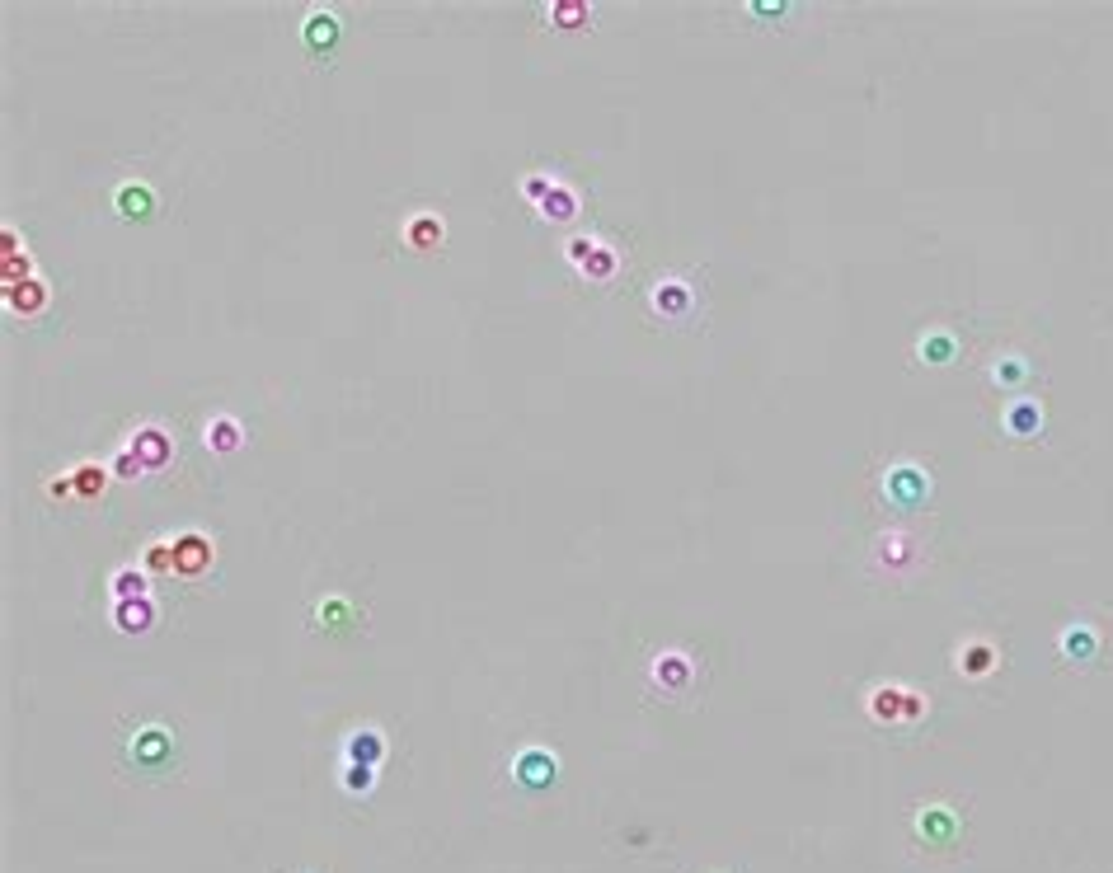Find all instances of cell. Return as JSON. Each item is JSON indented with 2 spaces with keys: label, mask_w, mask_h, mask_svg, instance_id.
I'll return each mask as SVG.
<instances>
[{
  "label": "cell",
  "mask_w": 1113,
  "mask_h": 873,
  "mask_svg": "<svg viewBox=\"0 0 1113 873\" xmlns=\"http://www.w3.org/2000/svg\"><path fill=\"white\" fill-rule=\"evenodd\" d=\"M1095 629H1067V634H1062V653H1067L1071 662H1085L1090 658V653H1095Z\"/></svg>",
  "instance_id": "cell-24"
},
{
  "label": "cell",
  "mask_w": 1113,
  "mask_h": 873,
  "mask_svg": "<svg viewBox=\"0 0 1113 873\" xmlns=\"http://www.w3.org/2000/svg\"><path fill=\"white\" fill-rule=\"evenodd\" d=\"M5 306L15 315H38L47 306V287L38 277H19V282H5Z\"/></svg>",
  "instance_id": "cell-10"
},
{
  "label": "cell",
  "mask_w": 1113,
  "mask_h": 873,
  "mask_svg": "<svg viewBox=\"0 0 1113 873\" xmlns=\"http://www.w3.org/2000/svg\"><path fill=\"white\" fill-rule=\"evenodd\" d=\"M109 592L113 601H132V597H151V582H146V573L141 568H118L109 582Z\"/></svg>",
  "instance_id": "cell-20"
},
{
  "label": "cell",
  "mask_w": 1113,
  "mask_h": 873,
  "mask_svg": "<svg viewBox=\"0 0 1113 873\" xmlns=\"http://www.w3.org/2000/svg\"><path fill=\"white\" fill-rule=\"evenodd\" d=\"M339 784H343V794H353V798L371 794V789H376V766H348V761H343Z\"/></svg>",
  "instance_id": "cell-22"
},
{
  "label": "cell",
  "mask_w": 1113,
  "mask_h": 873,
  "mask_svg": "<svg viewBox=\"0 0 1113 873\" xmlns=\"http://www.w3.org/2000/svg\"><path fill=\"white\" fill-rule=\"evenodd\" d=\"M916 831H921V841H930V845H954L959 841V817L949 808H940V803H930V808H921V817H916Z\"/></svg>",
  "instance_id": "cell-7"
},
{
  "label": "cell",
  "mask_w": 1113,
  "mask_h": 873,
  "mask_svg": "<svg viewBox=\"0 0 1113 873\" xmlns=\"http://www.w3.org/2000/svg\"><path fill=\"white\" fill-rule=\"evenodd\" d=\"M536 212H541L545 221H573V216H578V193H573V188H564V184H555L550 193H545V202L536 207Z\"/></svg>",
  "instance_id": "cell-17"
},
{
  "label": "cell",
  "mask_w": 1113,
  "mask_h": 873,
  "mask_svg": "<svg viewBox=\"0 0 1113 873\" xmlns=\"http://www.w3.org/2000/svg\"><path fill=\"white\" fill-rule=\"evenodd\" d=\"M343 761H348V766H381V761H386V733H381L376 723L353 728L348 742H343Z\"/></svg>",
  "instance_id": "cell-4"
},
{
  "label": "cell",
  "mask_w": 1113,
  "mask_h": 873,
  "mask_svg": "<svg viewBox=\"0 0 1113 873\" xmlns=\"http://www.w3.org/2000/svg\"><path fill=\"white\" fill-rule=\"evenodd\" d=\"M442 235H447V226H442V216H433V212H418L404 221V245L418 249V254H437V249H442Z\"/></svg>",
  "instance_id": "cell-6"
},
{
  "label": "cell",
  "mask_w": 1113,
  "mask_h": 873,
  "mask_svg": "<svg viewBox=\"0 0 1113 873\" xmlns=\"http://www.w3.org/2000/svg\"><path fill=\"white\" fill-rule=\"evenodd\" d=\"M202 442H207V451H217V456H231V451H240V442H245V428H240V418L217 414V418H207Z\"/></svg>",
  "instance_id": "cell-8"
},
{
  "label": "cell",
  "mask_w": 1113,
  "mask_h": 873,
  "mask_svg": "<svg viewBox=\"0 0 1113 873\" xmlns=\"http://www.w3.org/2000/svg\"><path fill=\"white\" fill-rule=\"evenodd\" d=\"M113 625L123 634H146L155 625V601L151 597H132V601H113Z\"/></svg>",
  "instance_id": "cell-9"
},
{
  "label": "cell",
  "mask_w": 1113,
  "mask_h": 873,
  "mask_svg": "<svg viewBox=\"0 0 1113 873\" xmlns=\"http://www.w3.org/2000/svg\"><path fill=\"white\" fill-rule=\"evenodd\" d=\"M334 43H339L334 15H329V10H315V15L306 19V47L310 52H334Z\"/></svg>",
  "instance_id": "cell-15"
},
{
  "label": "cell",
  "mask_w": 1113,
  "mask_h": 873,
  "mask_svg": "<svg viewBox=\"0 0 1113 873\" xmlns=\"http://www.w3.org/2000/svg\"><path fill=\"white\" fill-rule=\"evenodd\" d=\"M545 15H550V24H555V29H588V24H592V5H583V0H559V5H550Z\"/></svg>",
  "instance_id": "cell-19"
},
{
  "label": "cell",
  "mask_w": 1113,
  "mask_h": 873,
  "mask_svg": "<svg viewBox=\"0 0 1113 873\" xmlns=\"http://www.w3.org/2000/svg\"><path fill=\"white\" fill-rule=\"evenodd\" d=\"M113 202H118V212H123L127 221H151V212H155V198L146 184H123L113 193Z\"/></svg>",
  "instance_id": "cell-14"
},
{
  "label": "cell",
  "mask_w": 1113,
  "mask_h": 873,
  "mask_svg": "<svg viewBox=\"0 0 1113 873\" xmlns=\"http://www.w3.org/2000/svg\"><path fill=\"white\" fill-rule=\"evenodd\" d=\"M592 245H597V240H588V235H573L569 245H564V259H569L573 268H578V263L588 259V249H592Z\"/></svg>",
  "instance_id": "cell-26"
},
{
  "label": "cell",
  "mask_w": 1113,
  "mask_h": 873,
  "mask_svg": "<svg viewBox=\"0 0 1113 873\" xmlns=\"http://www.w3.org/2000/svg\"><path fill=\"white\" fill-rule=\"evenodd\" d=\"M996 662H1001V653H996V644H987V639H973V644L959 648V672L973 676V681H982Z\"/></svg>",
  "instance_id": "cell-12"
},
{
  "label": "cell",
  "mask_w": 1113,
  "mask_h": 873,
  "mask_svg": "<svg viewBox=\"0 0 1113 873\" xmlns=\"http://www.w3.org/2000/svg\"><path fill=\"white\" fill-rule=\"evenodd\" d=\"M207 568H212V540L198 536V531L174 540V573L179 578H202Z\"/></svg>",
  "instance_id": "cell-5"
},
{
  "label": "cell",
  "mask_w": 1113,
  "mask_h": 873,
  "mask_svg": "<svg viewBox=\"0 0 1113 873\" xmlns=\"http://www.w3.org/2000/svg\"><path fill=\"white\" fill-rule=\"evenodd\" d=\"M550 188H555V179H550V174H531V179H526V184H522V198H526V202H536V207H541V202H545V193H550Z\"/></svg>",
  "instance_id": "cell-25"
},
{
  "label": "cell",
  "mask_w": 1113,
  "mask_h": 873,
  "mask_svg": "<svg viewBox=\"0 0 1113 873\" xmlns=\"http://www.w3.org/2000/svg\"><path fill=\"white\" fill-rule=\"evenodd\" d=\"M616 268H620V254H616V249H606L602 240L588 249V259L578 263V273L592 277V282H611V277H616Z\"/></svg>",
  "instance_id": "cell-16"
},
{
  "label": "cell",
  "mask_w": 1113,
  "mask_h": 873,
  "mask_svg": "<svg viewBox=\"0 0 1113 873\" xmlns=\"http://www.w3.org/2000/svg\"><path fill=\"white\" fill-rule=\"evenodd\" d=\"M653 306L667 310V315H686V306H691V291L681 287V282H663V287L653 291Z\"/></svg>",
  "instance_id": "cell-23"
},
{
  "label": "cell",
  "mask_w": 1113,
  "mask_h": 873,
  "mask_svg": "<svg viewBox=\"0 0 1113 873\" xmlns=\"http://www.w3.org/2000/svg\"><path fill=\"white\" fill-rule=\"evenodd\" d=\"M512 775H517V784H522V789H550V784H555V775H559V761L545 747H526V751H517Z\"/></svg>",
  "instance_id": "cell-3"
},
{
  "label": "cell",
  "mask_w": 1113,
  "mask_h": 873,
  "mask_svg": "<svg viewBox=\"0 0 1113 873\" xmlns=\"http://www.w3.org/2000/svg\"><path fill=\"white\" fill-rule=\"evenodd\" d=\"M132 756L146 761V766H170V756H174L170 733H165V728H141L137 742H132Z\"/></svg>",
  "instance_id": "cell-11"
},
{
  "label": "cell",
  "mask_w": 1113,
  "mask_h": 873,
  "mask_svg": "<svg viewBox=\"0 0 1113 873\" xmlns=\"http://www.w3.org/2000/svg\"><path fill=\"white\" fill-rule=\"evenodd\" d=\"M315 615H320V629H353L357 625L353 606H348L343 597H325L320 606H315Z\"/></svg>",
  "instance_id": "cell-21"
},
{
  "label": "cell",
  "mask_w": 1113,
  "mask_h": 873,
  "mask_svg": "<svg viewBox=\"0 0 1113 873\" xmlns=\"http://www.w3.org/2000/svg\"><path fill=\"white\" fill-rule=\"evenodd\" d=\"M926 695L912 686H869L865 695V714L874 723H916L926 719Z\"/></svg>",
  "instance_id": "cell-1"
},
{
  "label": "cell",
  "mask_w": 1113,
  "mask_h": 873,
  "mask_svg": "<svg viewBox=\"0 0 1113 873\" xmlns=\"http://www.w3.org/2000/svg\"><path fill=\"white\" fill-rule=\"evenodd\" d=\"M123 451L137 460V470H165V465H170V456H174V442H170V432H165V428L146 423V428H137L132 437H127Z\"/></svg>",
  "instance_id": "cell-2"
},
{
  "label": "cell",
  "mask_w": 1113,
  "mask_h": 873,
  "mask_svg": "<svg viewBox=\"0 0 1113 873\" xmlns=\"http://www.w3.org/2000/svg\"><path fill=\"white\" fill-rule=\"evenodd\" d=\"M949 348H954V343H949V338H930V353H921V357H930V362H949Z\"/></svg>",
  "instance_id": "cell-27"
},
{
  "label": "cell",
  "mask_w": 1113,
  "mask_h": 873,
  "mask_svg": "<svg viewBox=\"0 0 1113 873\" xmlns=\"http://www.w3.org/2000/svg\"><path fill=\"white\" fill-rule=\"evenodd\" d=\"M653 681L667 690H686L691 686V662H686V653H677V648H667L663 658L653 662Z\"/></svg>",
  "instance_id": "cell-13"
},
{
  "label": "cell",
  "mask_w": 1113,
  "mask_h": 873,
  "mask_svg": "<svg viewBox=\"0 0 1113 873\" xmlns=\"http://www.w3.org/2000/svg\"><path fill=\"white\" fill-rule=\"evenodd\" d=\"M66 479H71V493H80V498H99V493H104V484H109V470L85 460V465H76Z\"/></svg>",
  "instance_id": "cell-18"
}]
</instances>
